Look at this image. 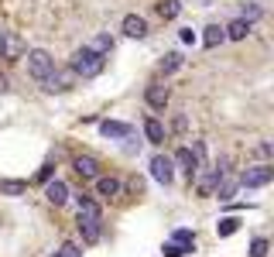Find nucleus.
<instances>
[{"mask_svg":"<svg viewBox=\"0 0 274 257\" xmlns=\"http://www.w3.org/2000/svg\"><path fill=\"white\" fill-rule=\"evenodd\" d=\"M68 69H72V76H82V79H93L103 72V58L93 55L89 48H79L76 55H72V62H68Z\"/></svg>","mask_w":274,"mask_h":257,"instance_id":"obj_1","label":"nucleus"},{"mask_svg":"<svg viewBox=\"0 0 274 257\" xmlns=\"http://www.w3.org/2000/svg\"><path fill=\"white\" fill-rule=\"evenodd\" d=\"M52 69H55V62H52V55H48L45 48H34V52H28V76H31V79L45 82Z\"/></svg>","mask_w":274,"mask_h":257,"instance_id":"obj_2","label":"nucleus"},{"mask_svg":"<svg viewBox=\"0 0 274 257\" xmlns=\"http://www.w3.org/2000/svg\"><path fill=\"white\" fill-rule=\"evenodd\" d=\"M271 179H274L271 165H254V168H247L237 182L243 185V189H264V185H271Z\"/></svg>","mask_w":274,"mask_h":257,"instance_id":"obj_3","label":"nucleus"},{"mask_svg":"<svg viewBox=\"0 0 274 257\" xmlns=\"http://www.w3.org/2000/svg\"><path fill=\"white\" fill-rule=\"evenodd\" d=\"M72 82H76L72 69H52V72H48V79L41 82V90H45V93H65Z\"/></svg>","mask_w":274,"mask_h":257,"instance_id":"obj_4","label":"nucleus"},{"mask_svg":"<svg viewBox=\"0 0 274 257\" xmlns=\"http://www.w3.org/2000/svg\"><path fill=\"white\" fill-rule=\"evenodd\" d=\"M151 175H154V182H161V185H171V182H175V161H171L168 155H154L151 158Z\"/></svg>","mask_w":274,"mask_h":257,"instance_id":"obj_5","label":"nucleus"},{"mask_svg":"<svg viewBox=\"0 0 274 257\" xmlns=\"http://www.w3.org/2000/svg\"><path fill=\"white\" fill-rule=\"evenodd\" d=\"M72 168H76V175H79V179H100L103 172H100V161H96V158L93 155H76L72 158Z\"/></svg>","mask_w":274,"mask_h":257,"instance_id":"obj_6","label":"nucleus"},{"mask_svg":"<svg viewBox=\"0 0 274 257\" xmlns=\"http://www.w3.org/2000/svg\"><path fill=\"white\" fill-rule=\"evenodd\" d=\"M195 192H199V196H209V192H216V185L219 182H223V175H219L216 168H199V172H195Z\"/></svg>","mask_w":274,"mask_h":257,"instance_id":"obj_7","label":"nucleus"},{"mask_svg":"<svg viewBox=\"0 0 274 257\" xmlns=\"http://www.w3.org/2000/svg\"><path fill=\"white\" fill-rule=\"evenodd\" d=\"M76 223H103L100 202L89 199V196H79V216H76Z\"/></svg>","mask_w":274,"mask_h":257,"instance_id":"obj_8","label":"nucleus"},{"mask_svg":"<svg viewBox=\"0 0 274 257\" xmlns=\"http://www.w3.org/2000/svg\"><path fill=\"white\" fill-rule=\"evenodd\" d=\"M175 165L182 168V175L192 182V179H195V172H199V158L192 155V147H178V155H175Z\"/></svg>","mask_w":274,"mask_h":257,"instance_id":"obj_9","label":"nucleus"},{"mask_svg":"<svg viewBox=\"0 0 274 257\" xmlns=\"http://www.w3.org/2000/svg\"><path fill=\"white\" fill-rule=\"evenodd\" d=\"M144 100H148L151 110H165V106H168V90H165L161 82H151L148 93H144Z\"/></svg>","mask_w":274,"mask_h":257,"instance_id":"obj_10","label":"nucleus"},{"mask_svg":"<svg viewBox=\"0 0 274 257\" xmlns=\"http://www.w3.org/2000/svg\"><path fill=\"white\" fill-rule=\"evenodd\" d=\"M124 34H127V38H134V41H141V38L148 34V21L137 17V14H127V17H124Z\"/></svg>","mask_w":274,"mask_h":257,"instance_id":"obj_11","label":"nucleus"},{"mask_svg":"<svg viewBox=\"0 0 274 257\" xmlns=\"http://www.w3.org/2000/svg\"><path fill=\"white\" fill-rule=\"evenodd\" d=\"M100 134L103 137H130L134 134V127H130V123H120V120H100Z\"/></svg>","mask_w":274,"mask_h":257,"instance_id":"obj_12","label":"nucleus"},{"mask_svg":"<svg viewBox=\"0 0 274 257\" xmlns=\"http://www.w3.org/2000/svg\"><path fill=\"white\" fill-rule=\"evenodd\" d=\"M223 34H226L230 41H243V38L250 34V21H243V17H237V21H230L226 28H223Z\"/></svg>","mask_w":274,"mask_h":257,"instance_id":"obj_13","label":"nucleus"},{"mask_svg":"<svg viewBox=\"0 0 274 257\" xmlns=\"http://www.w3.org/2000/svg\"><path fill=\"white\" fill-rule=\"evenodd\" d=\"M96 192H100L103 199H117V196H120V179H117V175H110V179H96Z\"/></svg>","mask_w":274,"mask_h":257,"instance_id":"obj_14","label":"nucleus"},{"mask_svg":"<svg viewBox=\"0 0 274 257\" xmlns=\"http://www.w3.org/2000/svg\"><path fill=\"white\" fill-rule=\"evenodd\" d=\"M144 134H148L151 144H165V123H161L158 117H148V120H144Z\"/></svg>","mask_w":274,"mask_h":257,"instance_id":"obj_15","label":"nucleus"},{"mask_svg":"<svg viewBox=\"0 0 274 257\" xmlns=\"http://www.w3.org/2000/svg\"><path fill=\"white\" fill-rule=\"evenodd\" d=\"M45 196H48V202L62 206V202L68 199V185L65 182H45Z\"/></svg>","mask_w":274,"mask_h":257,"instance_id":"obj_16","label":"nucleus"},{"mask_svg":"<svg viewBox=\"0 0 274 257\" xmlns=\"http://www.w3.org/2000/svg\"><path fill=\"white\" fill-rule=\"evenodd\" d=\"M237 189H240V182L233 179V175H226V179L216 185V196H219V202H230L233 196H237Z\"/></svg>","mask_w":274,"mask_h":257,"instance_id":"obj_17","label":"nucleus"},{"mask_svg":"<svg viewBox=\"0 0 274 257\" xmlns=\"http://www.w3.org/2000/svg\"><path fill=\"white\" fill-rule=\"evenodd\" d=\"M171 244H178L185 254H192V250H195V237H192V230H175V233H171Z\"/></svg>","mask_w":274,"mask_h":257,"instance_id":"obj_18","label":"nucleus"},{"mask_svg":"<svg viewBox=\"0 0 274 257\" xmlns=\"http://www.w3.org/2000/svg\"><path fill=\"white\" fill-rule=\"evenodd\" d=\"M158 14L165 21H175V17L182 14V4H178V0H158Z\"/></svg>","mask_w":274,"mask_h":257,"instance_id":"obj_19","label":"nucleus"},{"mask_svg":"<svg viewBox=\"0 0 274 257\" xmlns=\"http://www.w3.org/2000/svg\"><path fill=\"white\" fill-rule=\"evenodd\" d=\"M223 38H226V34H223V28H219V24H209V28L202 31V45H206V48H216Z\"/></svg>","mask_w":274,"mask_h":257,"instance_id":"obj_20","label":"nucleus"},{"mask_svg":"<svg viewBox=\"0 0 274 257\" xmlns=\"http://www.w3.org/2000/svg\"><path fill=\"white\" fill-rule=\"evenodd\" d=\"M110 48H113V38H110V34H96V38H93V45H89V52L103 58L106 52H110Z\"/></svg>","mask_w":274,"mask_h":257,"instance_id":"obj_21","label":"nucleus"},{"mask_svg":"<svg viewBox=\"0 0 274 257\" xmlns=\"http://www.w3.org/2000/svg\"><path fill=\"white\" fill-rule=\"evenodd\" d=\"M178 69H182V52H168V55L161 58V72H165V76L178 72Z\"/></svg>","mask_w":274,"mask_h":257,"instance_id":"obj_22","label":"nucleus"},{"mask_svg":"<svg viewBox=\"0 0 274 257\" xmlns=\"http://www.w3.org/2000/svg\"><path fill=\"white\" fill-rule=\"evenodd\" d=\"M79 230H82V240H86V244H96V240H100V230H103V223H79Z\"/></svg>","mask_w":274,"mask_h":257,"instance_id":"obj_23","label":"nucleus"},{"mask_svg":"<svg viewBox=\"0 0 274 257\" xmlns=\"http://www.w3.org/2000/svg\"><path fill=\"white\" fill-rule=\"evenodd\" d=\"M21 52H24V45L17 41V38H11V34H7V45H4V55H7V58H17Z\"/></svg>","mask_w":274,"mask_h":257,"instance_id":"obj_24","label":"nucleus"},{"mask_svg":"<svg viewBox=\"0 0 274 257\" xmlns=\"http://www.w3.org/2000/svg\"><path fill=\"white\" fill-rule=\"evenodd\" d=\"M0 192H4V196H21V192H24V182L7 179V182H0Z\"/></svg>","mask_w":274,"mask_h":257,"instance_id":"obj_25","label":"nucleus"},{"mask_svg":"<svg viewBox=\"0 0 274 257\" xmlns=\"http://www.w3.org/2000/svg\"><path fill=\"white\" fill-rule=\"evenodd\" d=\"M237 230H240L237 220H219V226H216V233H219V237H233Z\"/></svg>","mask_w":274,"mask_h":257,"instance_id":"obj_26","label":"nucleus"},{"mask_svg":"<svg viewBox=\"0 0 274 257\" xmlns=\"http://www.w3.org/2000/svg\"><path fill=\"white\" fill-rule=\"evenodd\" d=\"M250 257H267V240H264V237H257L250 244Z\"/></svg>","mask_w":274,"mask_h":257,"instance_id":"obj_27","label":"nucleus"},{"mask_svg":"<svg viewBox=\"0 0 274 257\" xmlns=\"http://www.w3.org/2000/svg\"><path fill=\"white\" fill-rule=\"evenodd\" d=\"M261 14H264L261 4H247V7H243V21H257Z\"/></svg>","mask_w":274,"mask_h":257,"instance_id":"obj_28","label":"nucleus"},{"mask_svg":"<svg viewBox=\"0 0 274 257\" xmlns=\"http://www.w3.org/2000/svg\"><path fill=\"white\" fill-rule=\"evenodd\" d=\"M55 257H82V250H79L76 244H62V247H58V254H55Z\"/></svg>","mask_w":274,"mask_h":257,"instance_id":"obj_29","label":"nucleus"},{"mask_svg":"<svg viewBox=\"0 0 274 257\" xmlns=\"http://www.w3.org/2000/svg\"><path fill=\"white\" fill-rule=\"evenodd\" d=\"M178 41H182V45H195V41H199V34H195L192 28H182V31H178Z\"/></svg>","mask_w":274,"mask_h":257,"instance_id":"obj_30","label":"nucleus"},{"mask_svg":"<svg viewBox=\"0 0 274 257\" xmlns=\"http://www.w3.org/2000/svg\"><path fill=\"white\" fill-rule=\"evenodd\" d=\"M52 172H55V165H52V161H45V165H41V172L34 175V182H52Z\"/></svg>","mask_w":274,"mask_h":257,"instance_id":"obj_31","label":"nucleus"},{"mask_svg":"<svg viewBox=\"0 0 274 257\" xmlns=\"http://www.w3.org/2000/svg\"><path fill=\"white\" fill-rule=\"evenodd\" d=\"M161 254H165V257H185V250L178 244H171V240H168V244L161 247Z\"/></svg>","mask_w":274,"mask_h":257,"instance_id":"obj_32","label":"nucleus"},{"mask_svg":"<svg viewBox=\"0 0 274 257\" xmlns=\"http://www.w3.org/2000/svg\"><path fill=\"white\" fill-rule=\"evenodd\" d=\"M185 127H189V117L178 113V117H175V134H185Z\"/></svg>","mask_w":274,"mask_h":257,"instance_id":"obj_33","label":"nucleus"},{"mask_svg":"<svg viewBox=\"0 0 274 257\" xmlns=\"http://www.w3.org/2000/svg\"><path fill=\"white\" fill-rule=\"evenodd\" d=\"M271 155H274V147L267 144V141H264V144H261V161H264V165H267V161H271Z\"/></svg>","mask_w":274,"mask_h":257,"instance_id":"obj_34","label":"nucleus"},{"mask_svg":"<svg viewBox=\"0 0 274 257\" xmlns=\"http://www.w3.org/2000/svg\"><path fill=\"white\" fill-rule=\"evenodd\" d=\"M4 45H7V34L0 31V55H4Z\"/></svg>","mask_w":274,"mask_h":257,"instance_id":"obj_35","label":"nucleus"}]
</instances>
